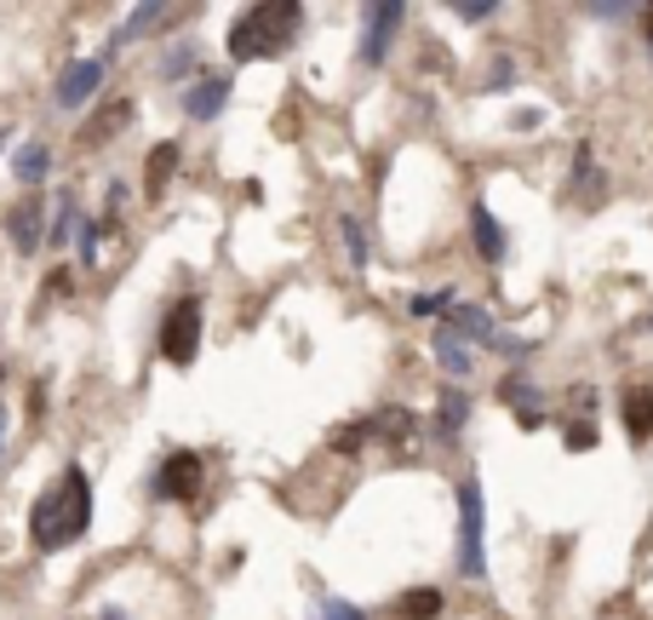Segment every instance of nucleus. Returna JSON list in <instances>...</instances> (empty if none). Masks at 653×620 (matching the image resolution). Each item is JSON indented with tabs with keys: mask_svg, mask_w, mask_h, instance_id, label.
<instances>
[{
	"mask_svg": "<svg viewBox=\"0 0 653 620\" xmlns=\"http://www.w3.org/2000/svg\"><path fill=\"white\" fill-rule=\"evenodd\" d=\"M7 431H12V414L0 408V459H7Z\"/></svg>",
	"mask_w": 653,
	"mask_h": 620,
	"instance_id": "nucleus-36",
	"label": "nucleus"
},
{
	"mask_svg": "<svg viewBox=\"0 0 653 620\" xmlns=\"http://www.w3.org/2000/svg\"><path fill=\"white\" fill-rule=\"evenodd\" d=\"M499 403H510V414H534V408H539V385L527 379L522 363L499 379Z\"/></svg>",
	"mask_w": 653,
	"mask_h": 620,
	"instance_id": "nucleus-22",
	"label": "nucleus"
},
{
	"mask_svg": "<svg viewBox=\"0 0 653 620\" xmlns=\"http://www.w3.org/2000/svg\"><path fill=\"white\" fill-rule=\"evenodd\" d=\"M223 104H230V75L223 69H195V81L183 87V115H190V122H218Z\"/></svg>",
	"mask_w": 653,
	"mask_h": 620,
	"instance_id": "nucleus-9",
	"label": "nucleus"
},
{
	"mask_svg": "<svg viewBox=\"0 0 653 620\" xmlns=\"http://www.w3.org/2000/svg\"><path fill=\"white\" fill-rule=\"evenodd\" d=\"M453 569H459V580H482L487 574V494H482V477L476 471L459 477V546H453Z\"/></svg>",
	"mask_w": 653,
	"mask_h": 620,
	"instance_id": "nucleus-3",
	"label": "nucleus"
},
{
	"mask_svg": "<svg viewBox=\"0 0 653 620\" xmlns=\"http://www.w3.org/2000/svg\"><path fill=\"white\" fill-rule=\"evenodd\" d=\"M441 609H447V592L436 586H407L396 597V620H441Z\"/></svg>",
	"mask_w": 653,
	"mask_h": 620,
	"instance_id": "nucleus-21",
	"label": "nucleus"
},
{
	"mask_svg": "<svg viewBox=\"0 0 653 620\" xmlns=\"http://www.w3.org/2000/svg\"><path fill=\"white\" fill-rule=\"evenodd\" d=\"M0 379H7V363H0Z\"/></svg>",
	"mask_w": 653,
	"mask_h": 620,
	"instance_id": "nucleus-40",
	"label": "nucleus"
},
{
	"mask_svg": "<svg viewBox=\"0 0 653 620\" xmlns=\"http://www.w3.org/2000/svg\"><path fill=\"white\" fill-rule=\"evenodd\" d=\"M201 333H207V305L201 293H178L167 311H161V328H155V345L172 368H190L201 356Z\"/></svg>",
	"mask_w": 653,
	"mask_h": 620,
	"instance_id": "nucleus-4",
	"label": "nucleus"
},
{
	"mask_svg": "<svg viewBox=\"0 0 653 620\" xmlns=\"http://www.w3.org/2000/svg\"><path fill=\"white\" fill-rule=\"evenodd\" d=\"M132 115H138V104H132V98H115V104H104V110H98L87 127H80V150H98V144H110V138H115L120 127H127Z\"/></svg>",
	"mask_w": 653,
	"mask_h": 620,
	"instance_id": "nucleus-17",
	"label": "nucleus"
},
{
	"mask_svg": "<svg viewBox=\"0 0 653 620\" xmlns=\"http://www.w3.org/2000/svg\"><path fill=\"white\" fill-rule=\"evenodd\" d=\"M104 58H75V64H64V75H57V87H52V104L57 110H87L98 87H104Z\"/></svg>",
	"mask_w": 653,
	"mask_h": 620,
	"instance_id": "nucleus-8",
	"label": "nucleus"
},
{
	"mask_svg": "<svg viewBox=\"0 0 653 620\" xmlns=\"http://www.w3.org/2000/svg\"><path fill=\"white\" fill-rule=\"evenodd\" d=\"M642 333H653V311H648V316H642Z\"/></svg>",
	"mask_w": 653,
	"mask_h": 620,
	"instance_id": "nucleus-39",
	"label": "nucleus"
},
{
	"mask_svg": "<svg viewBox=\"0 0 653 620\" xmlns=\"http://www.w3.org/2000/svg\"><path fill=\"white\" fill-rule=\"evenodd\" d=\"M201 483H207V454L172 448V454H161V466H155V477H150V494H155V499H172V506H195Z\"/></svg>",
	"mask_w": 653,
	"mask_h": 620,
	"instance_id": "nucleus-5",
	"label": "nucleus"
},
{
	"mask_svg": "<svg viewBox=\"0 0 653 620\" xmlns=\"http://www.w3.org/2000/svg\"><path fill=\"white\" fill-rule=\"evenodd\" d=\"M602 195H607V173L597 167L590 144H579V155H574V202H579V207H597Z\"/></svg>",
	"mask_w": 653,
	"mask_h": 620,
	"instance_id": "nucleus-18",
	"label": "nucleus"
},
{
	"mask_svg": "<svg viewBox=\"0 0 653 620\" xmlns=\"http://www.w3.org/2000/svg\"><path fill=\"white\" fill-rule=\"evenodd\" d=\"M562 443H567V454H590V448L602 443L597 419H585V414H567V419H562Z\"/></svg>",
	"mask_w": 653,
	"mask_h": 620,
	"instance_id": "nucleus-26",
	"label": "nucleus"
},
{
	"mask_svg": "<svg viewBox=\"0 0 653 620\" xmlns=\"http://www.w3.org/2000/svg\"><path fill=\"white\" fill-rule=\"evenodd\" d=\"M172 17H183V12H172V7H132V12H127V24H120V29L110 35V52L132 47L144 29H161V24H172Z\"/></svg>",
	"mask_w": 653,
	"mask_h": 620,
	"instance_id": "nucleus-19",
	"label": "nucleus"
},
{
	"mask_svg": "<svg viewBox=\"0 0 653 620\" xmlns=\"http://www.w3.org/2000/svg\"><path fill=\"white\" fill-rule=\"evenodd\" d=\"M321 620H367L356 604H344V597H326V604H321Z\"/></svg>",
	"mask_w": 653,
	"mask_h": 620,
	"instance_id": "nucleus-31",
	"label": "nucleus"
},
{
	"mask_svg": "<svg viewBox=\"0 0 653 620\" xmlns=\"http://www.w3.org/2000/svg\"><path fill=\"white\" fill-rule=\"evenodd\" d=\"M7 144H12V127H0V155H7Z\"/></svg>",
	"mask_w": 653,
	"mask_h": 620,
	"instance_id": "nucleus-38",
	"label": "nucleus"
},
{
	"mask_svg": "<svg viewBox=\"0 0 653 620\" xmlns=\"http://www.w3.org/2000/svg\"><path fill=\"white\" fill-rule=\"evenodd\" d=\"M367 431H373V443H390V448L401 454V448H413V436H419V419H413V408L390 403V408L367 414Z\"/></svg>",
	"mask_w": 653,
	"mask_h": 620,
	"instance_id": "nucleus-11",
	"label": "nucleus"
},
{
	"mask_svg": "<svg viewBox=\"0 0 653 620\" xmlns=\"http://www.w3.org/2000/svg\"><path fill=\"white\" fill-rule=\"evenodd\" d=\"M642 35H648V47H653V7H642Z\"/></svg>",
	"mask_w": 653,
	"mask_h": 620,
	"instance_id": "nucleus-37",
	"label": "nucleus"
},
{
	"mask_svg": "<svg viewBox=\"0 0 653 620\" xmlns=\"http://www.w3.org/2000/svg\"><path fill=\"white\" fill-rule=\"evenodd\" d=\"M178 162H183V144H178V138H161V144L144 155V195H150V202L167 195V185L178 178Z\"/></svg>",
	"mask_w": 653,
	"mask_h": 620,
	"instance_id": "nucleus-13",
	"label": "nucleus"
},
{
	"mask_svg": "<svg viewBox=\"0 0 653 620\" xmlns=\"http://www.w3.org/2000/svg\"><path fill=\"white\" fill-rule=\"evenodd\" d=\"M29 419H35V426H40V419H47V385H40V379L29 385Z\"/></svg>",
	"mask_w": 653,
	"mask_h": 620,
	"instance_id": "nucleus-33",
	"label": "nucleus"
},
{
	"mask_svg": "<svg viewBox=\"0 0 653 620\" xmlns=\"http://www.w3.org/2000/svg\"><path fill=\"white\" fill-rule=\"evenodd\" d=\"M98 242H104V230H98V218H80L75 225V253H80V265H98Z\"/></svg>",
	"mask_w": 653,
	"mask_h": 620,
	"instance_id": "nucleus-28",
	"label": "nucleus"
},
{
	"mask_svg": "<svg viewBox=\"0 0 653 620\" xmlns=\"http://www.w3.org/2000/svg\"><path fill=\"white\" fill-rule=\"evenodd\" d=\"M401 17H407L401 0H379V7H361V47H356V58H361L367 69H384V64H390V47H396Z\"/></svg>",
	"mask_w": 653,
	"mask_h": 620,
	"instance_id": "nucleus-7",
	"label": "nucleus"
},
{
	"mask_svg": "<svg viewBox=\"0 0 653 620\" xmlns=\"http://www.w3.org/2000/svg\"><path fill=\"white\" fill-rule=\"evenodd\" d=\"M12 173H17V185H24V190L47 185V173H52V150L40 144V138H29V144H17V155H12Z\"/></svg>",
	"mask_w": 653,
	"mask_h": 620,
	"instance_id": "nucleus-20",
	"label": "nucleus"
},
{
	"mask_svg": "<svg viewBox=\"0 0 653 620\" xmlns=\"http://www.w3.org/2000/svg\"><path fill=\"white\" fill-rule=\"evenodd\" d=\"M338 236H344V253H350V270H367V230H361V218L344 213L338 218Z\"/></svg>",
	"mask_w": 653,
	"mask_h": 620,
	"instance_id": "nucleus-27",
	"label": "nucleus"
},
{
	"mask_svg": "<svg viewBox=\"0 0 653 620\" xmlns=\"http://www.w3.org/2000/svg\"><path fill=\"white\" fill-rule=\"evenodd\" d=\"M431 356H436V368H441L447 379H453V385H459V379H471V374H476V351L464 345L459 333H447L441 322H436V333H431Z\"/></svg>",
	"mask_w": 653,
	"mask_h": 620,
	"instance_id": "nucleus-12",
	"label": "nucleus"
},
{
	"mask_svg": "<svg viewBox=\"0 0 653 620\" xmlns=\"http://www.w3.org/2000/svg\"><path fill=\"white\" fill-rule=\"evenodd\" d=\"M195 64H201V47L195 41H172L167 52H161V81H183V75L195 81Z\"/></svg>",
	"mask_w": 653,
	"mask_h": 620,
	"instance_id": "nucleus-23",
	"label": "nucleus"
},
{
	"mask_svg": "<svg viewBox=\"0 0 653 620\" xmlns=\"http://www.w3.org/2000/svg\"><path fill=\"white\" fill-rule=\"evenodd\" d=\"M367 443H373V431H367V419H356V426H338V431H333V448H338V454H361Z\"/></svg>",
	"mask_w": 653,
	"mask_h": 620,
	"instance_id": "nucleus-29",
	"label": "nucleus"
},
{
	"mask_svg": "<svg viewBox=\"0 0 653 620\" xmlns=\"http://www.w3.org/2000/svg\"><path fill=\"white\" fill-rule=\"evenodd\" d=\"M539 122H545V115H539V110H522V115H516V122H510V127H516V132H534Z\"/></svg>",
	"mask_w": 653,
	"mask_h": 620,
	"instance_id": "nucleus-35",
	"label": "nucleus"
},
{
	"mask_svg": "<svg viewBox=\"0 0 653 620\" xmlns=\"http://www.w3.org/2000/svg\"><path fill=\"white\" fill-rule=\"evenodd\" d=\"M441 328H447V333H459L471 351H476V345L499 351V356H527V351H534L522 333H504V328L494 322V311H482V305H453V311L441 316Z\"/></svg>",
	"mask_w": 653,
	"mask_h": 620,
	"instance_id": "nucleus-6",
	"label": "nucleus"
},
{
	"mask_svg": "<svg viewBox=\"0 0 653 620\" xmlns=\"http://www.w3.org/2000/svg\"><path fill=\"white\" fill-rule=\"evenodd\" d=\"M516 87V64H510V58H494V64H487V92H510Z\"/></svg>",
	"mask_w": 653,
	"mask_h": 620,
	"instance_id": "nucleus-30",
	"label": "nucleus"
},
{
	"mask_svg": "<svg viewBox=\"0 0 653 620\" xmlns=\"http://www.w3.org/2000/svg\"><path fill=\"white\" fill-rule=\"evenodd\" d=\"M453 305H459L453 288H436V293H413V299H407V316H419V322H441Z\"/></svg>",
	"mask_w": 653,
	"mask_h": 620,
	"instance_id": "nucleus-25",
	"label": "nucleus"
},
{
	"mask_svg": "<svg viewBox=\"0 0 653 620\" xmlns=\"http://www.w3.org/2000/svg\"><path fill=\"white\" fill-rule=\"evenodd\" d=\"M471 242H476V253L487 258V265H504L510 236H504V225L494 218V207H487V202H476V207H471Z\"/></svg>",
	"mask_w": 653,
	"mask_h": 620,
	"instance_id": "nucleus-15",
	"label": "nucleus"
},
{
	"mask_svg": "<svg viewBox=\"0 0 653 620\" xmlns=\"http://www.w3.org/2000/svg\"><path fill=\"white\" fill-rule=\"evenodd\" d=\"M619 419L630 443H653V385H625L619 391Z\"/></svg>",
	"mask_w": 653,
	"mask_h": 620,
	"instance_id": "nucleus-16",
	"label": "nucleus"
},
{
	"mask_svg": "<svg viewBox=\"0 0 653 620\" xmlns=\"http://www.w3.org/2000/svg\"><path fill=\"white\" fill-rule=\"evenodd\" d=\"M304 29V7L298 0H258V7H241L230 24V64H264V58H281Z\"/></svg>",
	"mask_w": 653,
	"mask_h": 620,
	"instance_id": "nucleus-2",
	"label": "nucleus"
},
{
	"mask_svg": "<svg viewBox=\"0 0 653 620\" xmlns=\"http://www.w3.org/2000/svg\"><path fill=\"white\" fill-rule=\"evenodd\" d=\"M648 58H653V47H648Z\"/></svg>",
	"mask_w": 653,
	"mask_h": 620,
	"instance_id": "nucleus-41",
	"label": "nucleus"
},
{
	"mask_svg": "<svg viewBox=\"0 0 653 620\" xmlns=\"http://www.w3.org/2000/svg\"><path fill=\"white\" fill-rule=\"evenodd\" d=\"M64 293H75V282H69V270H57L47 282V299H64Z\"/></svg>",
	"mask_w": 653,
	"mask_h": 620,
	"instance_id": "nucleus-34",
	"label": "nucleus"
},
{
	"mask_svg": "<svg viewBox=\"0 0 653 620\" xmlns=\"http://www.w3.org/2000/svg\"><path fill=\"white\" fill-rule=\"evenodd\" d=\"M459 17H464V24H487V17H494L499 7H494V0H482V7H453Z\"/></svg>",
	"mask_w": 653,
	"mask_h": 620,
	"instance_id": "nucleus-32",
	"label": "nucleus"
},
{
	"mask_svg": "<svg viewBox=\"0 0 653 620\" xmlns=\"http://www.w3.org/2000/svg\"><path fill=\"white\" fill-rule=\"evenodd\" d=\"M75 225H80V202H75V195L64 190V195H57V213H52V225H47V248H69Z\"/></svg>",
	"mask_w": 653,
	"mask_h": 620,
	"instance_id": "nucleus-24",
	"label": "nucleus"
},
{
	"mask_svg": "<svg viewBox=\"0 0 653 620\" xmlns=\"http://www.w3.org/2000/svg\"><path fill=\"white\" fill-rule=\"evenodd\" d=\"M87 529H92V477H87V466H75V459H69V466L57 471V483H47L35 494V506H29V546L35 552H64Z\"/></svg>",
	"mask_w": 653,
	"mask_h": 620,
	"instance_id": "nucleus-1",
	"label": "nucleus"
},
{
	"mask_svg": "<svg viewBox=\"0 0 653 620\" xmlns=\"http://www.w3.org/2000/svg\"><path fill=\"white\" fill-rule=\"evenodd\" d=\"M471 426V396H464L459 385H447L441 396H436V414H431V436L436 443H453V436Z\"/></svg>",
	"mask_w": 653,
	"mask_h": 620,
	"instance_id": "nucleus-14",
	"label": "nucleus"
},
{
	"mask_svg": "<svg viewBox=\"0 0 653 620\" xmlns=\"http://www.w3.org/2000/svg\"><path fill=\"white\" fill-rule=\"evenodd\" d=\"M7 242L17 248V253H40V242H47V207H40V195L29 190L24 202H12L7 207Z\"/></svg>",
	"mask_w": 653,
	"mask_h": 620,
	"instance_id": "nucleus-10",
	"label": "nucleus"
}]
</instances>
